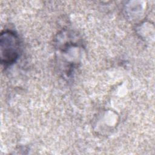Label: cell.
<instances>
[{
	"label": "cell",
	"instance_id": "cell-1",
	"mask_svg": "<svg viewBox=\"0 0 155 155\" xmlns=\"http://www.w3.org/2000/svg\"><path fill=\"white\" fill-rule=\"evenodd\" d=\"M19 42L16 35L6 31L1 35V59L5 66L13 64L18 59Z\"/></svg>",
	"mask_w": 155,
	"mask_h": 155
}]
</instances>
